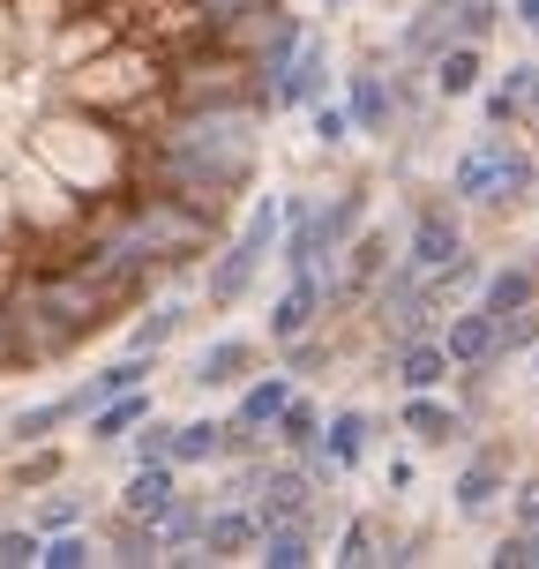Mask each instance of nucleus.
Segmentation results:
<instances>
[{"label": "nucleus", "instance_id": "8", "mask_svg": "<svg viewBox=\"0 0 539 569\" xmlns=\"http://www.w3.org/2000/svg\"><path fill=\"white\" fill-rule=\"evenodd\" d=\"M322 300H330V292H322V278H315V270H292V278H285V292H278V308H270V345H300L315 330Z\"/></svg>", "mask_w": 539, "mask_h": 569}, {"label": "nucleus", "instance_id": "1", "mask_svg": "<svg viewBox=\"0 0 539 569\" xmlns=\"http://www.w3.org/2000/svg\"><path fill=\"white\" fill-rule=\"evenodd\" d=\"M300 0H0V375L128 330L240 226Z\"/></svg>", "mask_w": 539, "mask_h": 569}, {"label": "nucleus", "instance_id": "40", "mask_svg": "<svg viewBox=\"0 0 539 569\" xmlns=\"http://www.w3.org/2000/svg\"><path fill=\"white\" fill-rule=\"evenodd\" d=\"M345 8H352V0H322V16H345Z\"/></svg>", "mask_w": 539, "mask_h": 569}, {"label": "nucleus", "instance_id": "6", "mask_svg": "<svg viewBox=\"0 0 539 569\" xmlns=\"http://www.w3.org/2000/svg\"><path fill=\"white\" fill-rule=\"evenodd\" d=\"M262 510H248V502H232V510H210L202 517V540H196V562H248L262 547Z\"/></svg>", "mask_w": 539, "mask_h": 569}, {"label": "nucleus", "instance_id": "16", "mask_svg": "<svg viewBox=\"0 0 539 569\" xmlns=\"http://www.w3.org/2000/svg\"><path fill=\"white\" fill-rule=\"evenodd\" d=\"M398 427L412 435V442H420V450H442V442L457 435V412H450L442 398H435V390H405V412H398Z\"/></svg>", "mask_w": 539, "mask_h": 569}, {"label": "nucleus", "instance_id": "31", "mask_svg": "<svg viewBox=\"0 0 539 569\" xmlns=\"http://www.w3.org/2000/svg\"><path fill=\"white\" fill-rule=\"evenodd\" d=\"M375 547H382V532H375L368 517H352V525H345V540H338V562H345V569H360V562H382Z\"/></svg>", "mask_w": 539, "mask_h": 569}, {"label": "nucleus", "instance_id": "15", "mask_svg": "<svg viewBox=\"0 0 539 569\" xmlns=\"http://www.w3.org/2000/svg\"><path fill=\"white\" fill-rule=\"evenodd\" d=\"M450 352H442V338H420V330H412V338L398 345V382L405 390H442V382H450Z\"/></svg>", "mask_w": 539, "mask_h": 569}, {"label": "nucleus", "instance_id": "39", "mask_svg": "<svg viewBox=\"0 0 539 569\" xmlns=\"http://www.w3.org/2000/svg\"><path fill=\"white\" fill-rule=\"evenodd\" d=\"M510 8H517V23H525V30H539V0H510Z\"/></svg>", "mask_w": 539, "mask_h": 569}, {"label": "nucleus", "instance_id": "25", "mask_svg": "<svg viewBox=\"0 0 539 569\" xmlns=\"http://www.w3.org/2000/svg\"><path fill=\"white\" fill-rule=\"evenodd\" d=\"M382 270H390V240H382V232H360V240H345V292H368Z\"/></svg>", "mask_w": 539, "mask_h": 569}, {"label": "nucleus", "instance_id": "28", "mask_svg": "<svg viewBox=\"0 0 539 569\" xmlns=\"http://www.w3.org/2000/svg\"><path fill=\"white\" fill-rule=\"evenodd\" d=\"M278 442H285L292 457L315 450V442H322V405H315V398H292V405L278 412Z\"/></svg>", "mask_w": 539, "mask_h": 569}, {"label": "nucleus", "instance_id": "14", "mask_svg": "<svg viewBox=\"0 0 539 569\" xmlns=\"http://www.w3.org/2000/svg\"><path fill=\"white\" fill-rule=\"evenodd\" d=\"M142 420H150V382H136V390H120V398H106V405H90V412H83L90 442H128Z\"/></svg>", "mask_w": 539, "mask_h": 569}, {"label": "nucleus", "instance_id": "27", "mask_svg": "<svg viewBox=\"0 0 539 569\" xmlns=\"http://www.w3.org/2000/svg\"><path fill=\"white\" fill-rule=\"evenodd\" d=\"M495 495H502V465H495V457H472V465L457 472V510H465V517H480L487 502H495Z\"/></svg>", "mask_w": 539, "mask_h": 569}, {"label": "nucleus", "instance_id": "9", "mask_svg": "<svg viewBox=\"0 0 539 569\" xmlns=\"http://www.w3.org/2000/svg\"><path fill=\"white\" fill-rule=\"evenodd\" d=\"M172 495H180V465H166V457H142L136 472H128V487H120V517H142V525H158Z\"/></svg>", "mask_w": 539, "mask_h": 569}, {"label": "nucleus", "instance_id": "20", "mask_svg": "<svg viewBox=\"0 0 539 569\" xmlns=\"http://www.w3.org/2000/svg\"><path fill=\"white\" fill-rule=\"evenodd\" d=\"M345 113H352L360 136H390V83H382L375 68H360V76L345 83Z\"/></svg>", "mask_w": 539, "mask_h": 569}, {"label": "nucleus", "instance_id": "22", "mask_svg": "<svg viewBox=\"0 0 539 569\" xmlns=\"http://www.w3.org/2000/svg\"><path fill=\"white\" fill-rule=\"evenodd\" d=\"M262 569H308L315 562V525H270L256 547Z\"/></svg>", "mask_w": 539, "mask_h": 569}, {"label": "nucleus", "instance_id": "18", "mask_svg": "<svg viewBox=\"0 0 539 569\" xmlns=\"http://www.w3.org/2000/svg\"><path fill=\"white\" fill-rule=\"evenodd\" d=\"M202 390H226V382H248L256 375V345L248 338H218L210 352H196V368H188Z\"/></svg>", "mask_w": 539, "mask_h": 569}, {"label": "nucleus", "instance_id": "41", "mask_svg": "<svg viewBox=\"0 0 539 569\" xmlns=\"http://www.w3.org/2000/svg\"><path fill=\"white\" fill-rule=\"evenodd\" d=\"M532 368H539V345H532Z\"/></svg>", "mask_w": 539, "mask_h": 569}, {"label": "nucleus", "instance_id": "34", "mask_svg": "<svg viewBox=\"0 0 539 569\" xmlns=\"http://www.w3.org/2000/svg\"><path fill=\"white\" fill-rule=\"evenodd\" d=\"M38 540H46V532L8 525V532H0V569H30V562H38Z\"/></svg>", "mask_w": 539, "mask_h": 569}, {"label": "nucleus", "instance_id": "26", "mask_svg": "<svg viewBox=\"0 0 539 569\" xmlns=\"http://www.w3.org/2000/svg\"><path fill=\"white\" fill-rule=\"evenodd\" d=\"M68 420H83V405H76V398L30 405V412H16V420H8V442H46V435H53V427H68Z\"/></svg>", "mask_w": 539, "mask_h": 569}, {"label": "nucleus", "instance_id": "30", "mask_svg": "<svg viewBox=\"0 0 539 569\" xmlns=\"http://www.w3.org/2000/svg\"><path fill=\"white\" fill-rule=\"evenodd\" d=\"M172 330H180V308H172V292H166V300H150V308H142V322L128 330V345H136V352H158Z\"/></svg>", "mask_w": 539, "mask_h": 569}, {"label": "nucleus", "instance_id": "11", "mask_svg": "<svg viewBox=\"0 0 539 569\" xmlns=\"http://www.w3.org/2000/svg\"><path fill=\"white\" fill-rule=\"evenodd\" d=\"M285 405H292V368L285 375H256V382L240 390V405H232V435H270Z\"/></svg>", "mask_w": 539, "mask_h": 569}, {"label": "nucleus", "instance_id": "37", "mask_svg": "<svg viewBox=\"0 0 539 569\" xmlns=\"http://www.w3.org/2000/svg\"><path fill=\"white\" fill-rule=\"evenodd\" d=\"M53 465H60V457L46 450V457H30V465H23V472H16V480H23V487H38V480H53Z\"/></svg>", "mask_w": 539, "mask_h": 569}, {"label": "nucleus", "instance_id": "10", "mask_svg": "<svg viewBox=\"0 0 539 569\" xmlns=\"http://www.w3.org/2000/svg\"><path fill=\"white\" fill-rule=\"evenodd\" d=\"M442 352H450V368H495V360H502V345H495V315H487V308L450 315Z\"/></svg>", "mask_w": 539, "mask_h": 569}, {"label": "nucleus", "instance_id": "7", "mask_svg": "<svg viewBox=\"0 0 539 569\" xmlns=\"http://www.w3.org/2000/svg\"><path fill=\"white\" fill-rule=\"evenodd\" d=\"M315 98H330V46L315 30H300V46H292V60H285V76H278V113H300Z\"/></svg>", "mask_w": 539, "mask_h": 569}, {"label": "nucleus", "instance_id": "38", "mask_svg": "<svg viewBox=\"0 0 539 569\" xmlns=\"http://www.w3.org/2000/svg\"><path fill=\"white\" fill-rule=\"evenodd\" d=\"M517 517H525V525H539V480L517 487Z\"/></svg>", "mask_w": 539, "mask_h": 569}, {"label": "nucleus", "instance_id": "2", "mask_svg": "<svg viewBox=\"0 0 539 569\" xmlns=\"http://www.w3.org/2000/svg\"><path fill=\"white\" fill-rule=\"evenodd\" d=\"M278 240H285V202L278 196H248L240 226L226 232V248L210 256V278H202L210 308H240V300H248V284L262 278V262L278 256Z\"/></svg>", "mask_w": 539, "mask_h": 569}, {"label": "nucleus", "instance_id": "3", "mask_svg": "<svg viewBox=\"0 0 539 569\" xmlns=\"http://www.w3.org/2000/svg\"><path fill=\"white\" fill-rule=\"evenodd\" d=\"M539 180H532V158L517 150L510 136H480L465 158L450 166V196L457 202H480V210H502V202H525Z\"/></svg>", "mask_w": 539, "mask_h": 569}, {"label": "nucleus", "instance_id": "4", "mask_svg": "<svg viewBox=\"0 0 539 569\" xmlns=\"http://www.w3.org/2000/svg\"><path fill=\"white\" fill-rule=\"evenodd\" d=\"M360 226V196L322 202V210H285V270H322Z\"/></svg>", "mask_w": 539, "mask_h": 569}, {"label": "nucleus", "instance_id": "29", "mask_svg": "<svg viewBox=\"0 0 539 569\" xmlns=\"http://www.w3.org/2000/svg\"><path fill=\"white\" fill-rule=\"evenodd\" d=\"M83 562H98V555H90V540L76 525H60V532L38 540V569H83Z\"/></svg>", "mask_w": 539, "mask_h": 569}, {"label": "nucleus", "instance_id": "33", "mask_svg": "<svg viewBox=\"0 0 539 569\" xmlns=\"http://www.w3.org/2000/svg\"><path fill=\"white\" fill-rule=\"evenodd\" d=\"M495 345H502V352H525V345H539V315H532V308L495 315Z\"/></svg>", "mask_w": 539, "mask_h": 569}, {"label": "nucleus", "instance_id": "12", "mask_svg": "<svg viewBox=\"0 0 539 569\" xmlns=\"http://www.w3.org/2000/svg\"><path fill=\"white\" fill-rule=\"evenodd\" d=\"M262 487V525H315V495H308V465L300 472H256Z\"/></svg>", "mask_w": 539, "mask_h": 569}, {"label": "nucleus", "instance_id": "24", "mask_svg": "<svg viewBox=\"0 0 539 569\" xmlns=\"http://www.w3.org/2000/svg\"><path fill=\"white\" fill-rule=\"evenodd\" d=\"M539 300V278L525 270V262H510V270H495V278L480 284V308L487 315H517V308H532Z\"/></svg>", "mask_w": 539, "mask_h": 569}, {"label": "nucleus", "instance_id": "23", "mask_svg": "<svg viewBox=\"0 0 539 569\" xmlns=\"http://www.w3.org/2000/svg\"><path fill=\"white\" fill-rule=\"evenodd\" d=\"M525 106H539V60H525V68H510V76H502V90L487 98V128H510Z\"/></svg>", "mask_w": 539, "mask_h": 569}, {"label": "nucleus", "instance_id": "35", "mask_svg": "<svg viewBox=\"0 0 539 569\" xmlns=\"http://www.w3.org/2000/svg\"><path fill=\"white\" fill-rule=\"evenodd\" d=\"M308 128H315V142H330V150H338V142L352 136V113H345V106H330V98H315V120H308Z\"/></svg>", "mask_w": 539, "mask_h": 569}, {"label": "nucleus", "instance_id": "36", "mask_svg": "<svg viewBox=\"0 0 539 569\" xmlns=\"http://www.w3.org/2000/svg\"><path fill=\"white\" fill-rule=\"evenodd\" d=\"M60 525H83V495H53V502H46L38 532H60Z\"/></svg>", "mask_w": 539, "mask_h": 569}, {"label": "nucleus", "instance_id": "5", "mask_svg": "<svg viewBox=\"0 0 539 569\" xmlns=\"http://www.w3.org/2000/svg\"><path fill=\"white\" fill-rule=\"evenodd\" d=\"M142 457H166V465H210V457H226V427L218 420H142L136 427V465Z\"/></svg>", "mask_w": 539, "mask_h": 569}, {"label": "nucleus", "instance_id": "17", "mask_svg": "<svg viewBox=\"0 0 539 569\" xmlns=\"http://www.w3.org/2000/svg\"><path fill=\"white\" fill-rule=\"evenodd\" d=\"M487 76V53H480V38H457V46H442L435 53V90L442 98H472Z\"/></svg>", "mask_w": 539, "mask_h": 569}, {"label": "nucleus", "instance_id": "13", "mask_svg": "<svg viewBox=\"0 0 539 569\" xmlns=\"http://www.w3.org/2000/svg\"><path fill=\"white\" fill-rule=\"evenodd\" d=\"M465 256V226H457L450 210H420L412 218V270H442V262H457Z\"/></svg>", "mask_w": 539, "mask_h": 569}, {"label": "nucleus", "instance_id": "32", "mask_svg": "<svg viewBox=\"0 0 539 569\" xmlns=\"http://www.w3.org/2000/svg\"><path fill=\"white\" fill-rule=\"evenodd\" d=\"M495 569H539V525H525V532H510V540L487 555Z\"/></svg>", "mask_w": 539, "mask_h": 569}, {"label": "nucleus", "instance_id": "19", "mask_svg": "<svg viewBox=\"0 0 539 569\" xmlns=\"http://www.w3.org/2000/svg\"><path fill=\"white\" fill-rule=\"evenodd\" d=\"M202 502H188V495H172L166 502V517H158V525H150V532H158V547H166V562H196V540H202Z\"/></svg>", "mask_w": 539, "mask_h": 569}, {"label": "nucleus", "instance_id": "42", "mask_svg": "<svg viewBox=\"0 0 539 569\" xmlns=\"http://www.w3.org/2000/svg\"><path fill=\"white\" fill-rule=\"evenodd\" d=\"M532 180H539V158H532Z\"/></svg>", "mask_w": 539, "mask_h": 569}, {"label": "nucleus", "instance_id": "21", "mask_svg": "<svg viewBox=\"0 0 539 569\" xmlns=\"http://www.w3.org/2000/svg\"><path fill=\"white\" fill-rule=\"evenodd\" d=\"M368 435H375L368 412H330V420H322V457H330L338 472H352V465L368 457Z\"/></svg>", "mask_w": 539, "mask_h": 569}]
</instances>
